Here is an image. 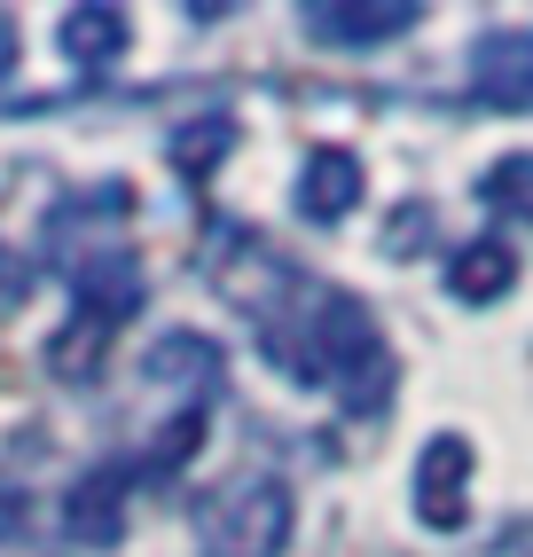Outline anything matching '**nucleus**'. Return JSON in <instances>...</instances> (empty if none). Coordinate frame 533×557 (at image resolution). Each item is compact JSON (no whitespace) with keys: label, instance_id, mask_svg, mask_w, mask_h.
Returning a JSON list of instances; mask_svg holds the SVG:
<instances>
[{"label":"nucleus","instance_id":"7","mask_svg":"<svg viewBox=\"0 0 533 557\" xmlns=\"http://www.w3.org/2000/svg\"><path fill=\"white\" fill-rule=\"evenodd\" d=\"M361 189H369V181H361V158L354 150H314L307 173H298V212L330 228V220H346L361 205Z\"/></svg>","mask_w":533,"mask_h":557},{"label":"nucleus","instance_id":"12","mask_svg":"<svg viewBox=\"0 0 533 557\" xmlns=\"http://www.w3.org/2000/svg\"><path fill=\"white\" fill-rule=\"evenodd\" d=\"M197 448H204V408L188 400V408H173V424L149 440V456H141V463H149V471H181Z\"/></svg>","mask_w":533,"mask_h":557},{"label":"nucleus","instance_id":"1","mask_svg":"<svg viewBox=\"0 0 533 557\" xmlns=\"http://www.w3.org/2000/svg\"><path fill=\"white\" fill-rule=\"evenodd\" d=\"M290 542V487L275 471H244L197 510V557H283Z\"/></svg>","mask_w":533,"mask_h":557},{"label":"nucleus","instance_id":"11","mask_svg":"<svg viewBox=\"0 0 533 557\" xmlns=\"http://www.w3.org/2000/svg\"><path fill=\"white\" fill-rule=\"evenodd\" d=\"M479 197H486L494 212H510V220H525V228H533V150L494 158V165L479 173Z\"/></svg>","mask_w":533,"mask_h":557},{"label":"nucleus","instance_id":"2","mask_svg":"<svg viewBox=\"0 0 533 557\" xmlns=\"http://www.w3.org/2000/svg\"><path fill=\"white\" fill-rule=\"evenodd\" d=\"M71 299H79V322H63V338H55V377H87V369L102 361V346L141 314V268H134V251L87 259Z\"/></svg>","mask_w":533,"mask_h":557},{"label":"nucleus","instance_id":"4","mask_svg":"<svg viewBox=\"0 0 533 557\" xmlns=\"http://www.w3.org/2000/svg\"><path fill=\"white\" fill-rule=\"evenodd\" d=\"M298 24H307L322 48H385V40L424 24V9H416V0H314Z\"/></svg>","mask_w":533,"mask_h":557},{"label":"nucleus","instance_id":"14","mask_svg":"<svg viewBox=\"0 0 533 557\" xmlns=\"http://www.w3.org/2000/svg\"><path fill=\"white\" fill-rule=\"evenodd\" d=\"M16 527H24V495L9 487V479H0V542H9Z\"/></svg>","mask_w":533,"mask_h":557},{"label":"nucleus","instance_id":"3","mask_svg":"<svg viewBox=\"0 0 533 557\" xmlns=\"http://www.w3.org/2000/svg\"><path fill=\"white\" fill-rule=\"evenodd\" d=\"M416 518L432 534H455L471 518V440L463 432H432L416 456Z\"/></svg>","mask_w":533,"mask_h":557},{"label":"nucleus","instance_id":"5","mask_svg":"<svg viewBox=\"0 0 533 557\" xmlns=\"http://www.w3.org/2000/svg\"><path fill=\"white\" fill-rule=\"evenodd\" d=\"M126 487H134L126 463H95L87 479H71V495H63V534L87 542V549H110V542L126 534Z\"/></svg>","mask_w":533,"mask_h":557},{"label":"nucleus","instance_id":"8","mask_svg":"<svg viewBox=\"0 0 533 557\" xmlns=\"http://www.w3.org/2000/svg\"><path fill=\"white\" fill-rule=\"evenodd\" d=\"M510 283H518V251H510L503 236H471L463 251L447 259V290H455L463 307H494Z\"/></svg>","mask_w":533,"mask_h":557},{"label":"nucleus","instance_id":"9","mask_svg":"<svg viewBox=\"0 0 533 557\" xmlns=\"http://www.w3.org/2000/svg\"><path fill=\"white\" fill-rule=\"evenodd\" d=\"M126 40H134V16H126V9H102V0H87V9H63V55L79 63V71L119 63Z\"/></svg>","mask_w":533,"mask_h":557},{"label":"nucleus","instance_id":"10","mask_svg":"<svg viewBox=\"0 0 533 557\" xmlns=\"http://www.w3.org/2000/svg\"><path fill=\"white\" fill-rule=\"evenodd\" d=\"M149 377H197V385H212L220 377V346L212 338H197V330H165L158 338V354H149Z\"/></svg>","mask_w":533,"mask_h":557},{"label":"nucleus","instance_id":"15","mask_svg":"<svg viewBox=\"0 0 533 557\" xmlns=\"http://www.w3.org/2000/svg\"><path fill=\"white\" fill-rule=\"evenodd\" d=\"M9 63H16V16L0 9V79H9Z\"/></svg>","mask_w":533,"mask_h":557},{"label":"nucleus","instance_id":"6","mask_svg":"<svg viewBox=\"0 0 533 557\" xmlns=\"http://www.w3.org/2000/svg\"><path fill=\"white\" fill-rule=\"evenodd\" d=\"M471 95L486 110H533V32H486L471 48Z\"/></svg>","mask_w":533,"mask_h":557},{"label":"nucleus","instance_id":"13","mask_svg":"<svg viewBox=\"0 0 533 557\" xmlns=\"http://www.w3.org/2000/svg\"><path fill=\"white\" fill-rule=\"evenodd\" d=\"M227 141H236V126L227 119H204V126H188V134H173V165L197 181V173H212V158L227 150Z\"/></svg>","mask_w":533,"mask_h":557}]
</instances>
